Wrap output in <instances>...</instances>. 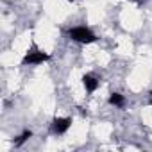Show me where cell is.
<instances>
[{"instance_id":"2","label":"cell","mask_w":152,"mask_h":152,"mask_svg":"<svg viewBox=\"0 0 152 152\" xmlns=\"http://www.w3.org/2000/svg\"><path fill=\"white\" fill-rule=\"evenodd\" d=\"M48 59H50L48 54H45V52H41V50H38L34 47L32 50H29L25 54V57L22 59V64H41V63H45Z\"/></svg>"},{"instance_id":"4","label":"cell","mask_w":152,"mask_h":152,"mask_svg":"<svg viewBox=\"0 0 152 152\" xmlns=\"http://www.w3.org/2000/svg\"><path fill=\"white\" fill-rule=\"evenodd\" d=\"M83 84H84L86 91H90V93L99 88V81L93 77V75H84V77H83Z\"/></svg>"},{"instance_id":"5","label":"cell","mask_w":152,"mask_h":152,"mask_svg":"<svg viewBox=\"0 0 152 152\" xmlns=\"http://www.w3.org/2000/svg\"><path fill=\"white\" fill-rule=\"evenodd\" d=\"M109 104H113V106H116V107H124L125 99H124V95H120V93H111V97H109Z\"/></svg>"},{"instance_id":"1","label":"cell","mask_w":152,"mask_h":152,"mask_svg":"<svg viewBox=\"0 0 152 152\" xmlns=\"http://www.w3.org/2000/svg\"><path fill=\"white\" fill-rule=\"evenodd\" d=\"M68 34L73 41H79V43H93L97 39L95 34L86 27H73V29L68 31Z\"/></svg>"},{"instance_id":"3","label":"cell","mask_w":152,"mask_h":152,"mask_svg":"<svg viewBox=\"0 0 152 152\" xmlns=\"http://www.w3.org/2000/svg\"><path fill=\"white\" fill-rule=\"evenodd\" d=\"M70 125H72V118H56L54 122H52V132L54 134H64L68 129H70Z\"/></svg>"},{"instance_id":"6","label":"cell","mask_w":152,"mask_h":152,"mask_svg":"<svg viewBox=\"0 0 152 152\" xmlns=\"http://www.w3.org/2000/svg\"><path fill=\"white\" fill-rule=\"evenodd\" d=\"M31 136H32V132H31V131H23V132H22V136H20V138H18V140L15 141V145H16V147L23 145V143H25V141H27V140H29Z\"/></svg>"},{"instance_id":"7","label":"cell","mask_w":152,"mask_h":152,"mask_svg":"<svg viewBox=\"0 0 152 152\" xmlns=\"http://www.w3.org/2000/svg\"><path fill=\"white\" fill-rule=\"evenodd\" d=\"M68 2H73V0H68Z\"/></svg>"}]
</instances>
